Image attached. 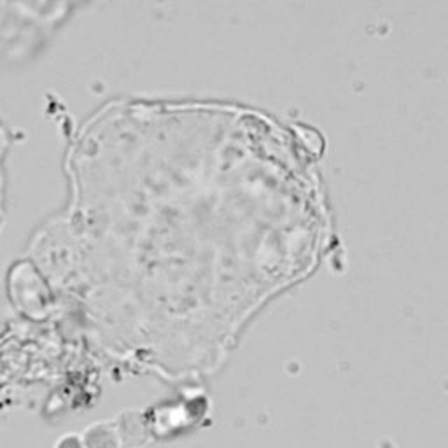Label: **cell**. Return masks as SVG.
Here are the masks:
<instances>
[{"mask_svg": "<svg viewBox=\"0 0 448 448\" xmlns=\"http://www.w3.org/2000/svg\"><path fill=\"white\" fill-rule=\"evenodd\" d=\"M67 16V6L0 4V53L32 50Z\"/></svg>", "mask_w": 448, "mask_h": 448, "instance_id": "7a4b0ae2", "label": "cell"}, {"mask_svg": "<svg viewBox=\"0 0 448 448\" xmlns=\"http://www.w3.org/2000/svg\"><path fill=\"white\" fill-rule=\"evenodd\" d=\"M6 151H8V137L4 128L0 126V214H2V203H4V163Z\"/></svg>", "mask_w": 448, "mask_h": 448, "instance_id": "3957f363", "label": "cell"}, {"mask_svg": "<svg viewBox=\"0 0 448 448\" xmlns=\"http://www.w3.org/2000/svg\"><path fill=\"white\" fill-rule=\"evenodd\" d=\"M301 144L233 103L103 105L72 140L68 202L30 246L37 296L109 324L233 333L317 256L324 216Z\"/></svg>", "mask_w": 448, "mask_h": 448, "instance_id": "6da1fadb", "label": "cell"}]
</instances>
